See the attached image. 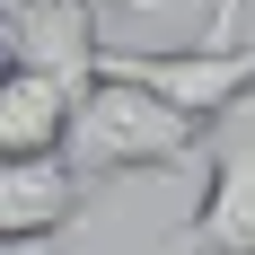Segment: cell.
Listing matches in <instances>:
<instances>
[{"instance_id":"6da1fadb","label":"cell","mask_w":255,"mask_h":255,"mask_svg":"<svg viewBox=\"0 0 255 255\" xmlns=\"http://www.w3.org/2000/svg\"><path fill=\"white\" fill-rule=\"evenodd\" d=\"M62 158H71L88 185L97 176H150V167H194V158H203V124H194L185 106H167L158 88H141V79L97 71L79 88V106H71Z\"/></svg>"},{"instance_id":"7a4b0ae2","label":"cell","mask_w":255,"mask_h":255,"mask_svg":"<svg viewBox=\"0 0 255 255\" xmlns=\"http://www.w3.org/2000/svg\"><path fill=\"white\" fill-rule=\"evenodd\" d=\"M97 71H124V79H141V88H158V97L185 106L203 132L255 97V53L247 44H176V53H124V44H106Z\"/></svg>"},{"instance_id":"3957f363","label":"cell","mask_w":255,"mask_h":255,"mask_svg":"<svg viewBox=\"0 0 255 255\" xmlns=\"http://www.w3.org/2000/svg\"><path fill=\"white\" fill-rule=\"evenodd\" d=\"M88 211V176L71 158H0V255L53 247Z\"/></svg>"},{"instance_id":"277c9868","label":"cell","mask_w":255,"mask_h":255,"mask_svg":"<svg viewBox=\"0 0 255 255\" xmlns=\"http://www.w3.org/2000/svg\"><path fill=\"white\" fill-rule=\"evenodd\" d=\"M9 62H26V71H53L71 79V88H88L97 79V0H18L9 9Z\"/></svg>"},{"instance_id":"5b68a950","label":"cell","mask_w":255,"mask_h":255,"mask_svg":"<svg viewBox=\"0 0 255 255\" xmlns=\"http://www.w3.org/2000/svg\"><path fill=\"white\" fill-rule=\"evenodd\" d=\"M194 255H255V141H229L203 176V211L176 229Z\"/></svg>"},{"instance_id":"8992f818","label":"cell","mask_w":255,"mask_h":255,"mask_svg":"<svg viewBox=\"0 0 255 255\" xmlns=\"http://www.w3.org/2000/svg\"><path fill=\"white\" fill-rule=\"evenodd\" d=\"M71 106H79L71 79L9 62V88H0V158H62V141H71Z\"/></svg>"},{"instance_id":"52a82bcc","label":"cell","mask_w":255,"mask_h":255,"mask_svg":"<svg viewBox=\"0 0 255 255\" xmlns=\"http://www.w3.org/2000/svg\"><path fill=\"white\" fill-rule=\"evenodd\" d=\"M238 9H247V0H220V9H211V26H203V44H238Z\"/></svg>"},{"instance_id":"ba28073f","label":"cell","mask_w":255,"mask_h":255,"mask_svg":"<svg viewBox=\"0 0 255 255\" xmlns=\"http://www.w3.org/2000/svg\"><path fill=\"white\" fill-rule=\"evenodd\" d=\"M97 9H167V0H97Z\"/></svg>"},{"instance_id":"9c48e42d","label":"cell","mask_w":255,"mask_h":255,"mask_svg":"<svg viewBox=\"0 0 255 255\" xmlns=\"http://www.w3.org/2000/svg\"><path fill=\"white\" fill-rule=\"evenodd\" d=\"M0 35H9V0H0Z\"/></svg>"},{"instance_id":"30bf717a","label":"cell","mask_w":255,"mask_h":255,"mask_svg":"<svg viewBox=\"0 0 255 255\" xmlns=\"http://www.w3.org/2000/svg\"><path fill=\"white\" fill-rule=\"evenodd\" d=\"M238 44H247V53H255V26H247V35H238Z\"/></svg>"},{"instance_id":"8fae6325","label":"cell","mask_w":255,"mask_h":255,"mask_svg":"<svg viewBox=\"0 0 255 255\" xmlns=\"http://www.w3.org/2000/svg\"><path fill=\"white\" fill-rule=\"evenodd\" d=\"M0 88H9V62H0Z\"/></svg>"},{"instance_id":"7c38bea8","label":"cell","mask_w":255,"mask_h":255,"mask_svg":"<svg viewBox=\"0 0 255 255\" xmlns=\"http://www.w3.org/2000/svg\"><path fill=\"white\" fill-rule=\"evenodd\" d=\"M158 255H176V238H167V247H158Z\"/></svg>"},{"instance_id":"4fadbf2b","label":"cell","mask_w":255,"mask_h":255,"mask_svg":"<svg viewBox=\"0 0 255 255\" xmlns=\"http://www.w3.org/2000/svg\"><path fill=\"white\" fill-rule=\"evenodd\" d=\"M9 9H18V0H9Z\"/></svg>"}]
</instances>
